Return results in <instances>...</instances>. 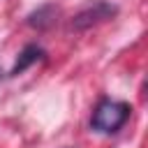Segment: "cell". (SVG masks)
<instances>
[{"instance_id":"cell-2","label":"cell","mask_w":148,"mask_h":148,"mask_svg":"<svg viewBox=\"0 0 148 148\" xmlns=\"http://www.w3.org/2000/svg\"><path fill=\"white\" fill-rule=\"evenodd\" d=\"M116 14H118V7H116L113 2H109V0H90L86 7H81V9L72 16L69 30H74V32L90 30V28H95V25L113 18Z\"/></svg>"},{"instance_id":"cell-3","label":"cell","mask_w":148,"mask_h":148,"mask_svg":"<svg viewBox=\"0 0 148 148\" xmlns=\"http://www.w3.org/2000/svg\"><path fill=\"white\" fill-rule=\"evenodd\" d=\"M44 58H46V51H44L39 44H25V46L21 49V53L16 56V60H14V65H12V69H9V76L23 74L25 69H30L35 62H39V60H44Z\"/></svg>"},{"instance_id":"cell-1","label":"cell","mask_w":148,"mask_h":148,"mask_svg":"<svg viewBox=\"0 0 148 148\" xmlns=\"http://www.w3.org/2000/svg\"><path fill=\"white\" fill-rule=\"evenodd\" d=\"M132 116V106L120 99H99L90 116V130L97 134H116Z\"/></svg>"},{"instance_id":"cell-4","label":"cell","mask_w":148,"mask_h":148,"mask_svg":"<svg viewBox=\"0 0 148 148\" xmlns=\"http://www.w3.org/2000/svg\"><path fill=\"white\" fill-rule=\"evenodd\" d=\"M58 7L53 5V2H49V5H42V7H37L35 12H30L28 16H25V23L30 25V28H35V30H46V28H51L58 18Z\"/></svg>"},{"instance_id":"cell-5","label":"cell","mask_w":148,"mask_h":148,"mask_svg":"<svg viewBox=\"0 0 148 148\" xmlns=\"http://www.w3.org/2000/svg\"><path fill=\"white\" fill-rule=\"evenodd\" d=\"M67 148H69V146H67Z\"/></svg>"}]
</instances>
